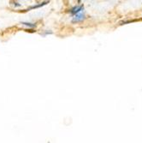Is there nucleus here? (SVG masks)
<instances>
[{
  "label": "nucleus",
  "mask_w": 142,
  "mask_h": 143,
  "mask_svg": "<svg viewBox=\"0 0 142 143\" xmlns=\"http://www.w3.org/2000/svg\"><path fill=\"white\" fill-rule=\"evenodd\" d=\"M84 5L82 4H79V5H75L73 6L72 8L69 9V14L71 15L72 16H75V15L80 13V12L84 11Z\"/></svg>",
  "instance_id": "obj_2"
},
{
  "label": "nucleus",
  "mask_w": 142,
  "mask_h": 143,
  "mask_svg": "<svg viewBox=\"0 0 142 143\" xmlns=\"http://www.w3.org/2000/svg\"><path fill=\"white\" fill-rule=\"evenodd\" d=\"M21 25L23 27H27V28H34V27H36V24L30 22H21Z\"/></svg>",
  "instance_id": "obj_3"
},
{
  "label": "nucleus",
  "mask_w": 142,
  "mask_h": 143,
  "mask_svg": "<svg viewBox=\"0 0 142 143\" xmlns=\"http://www.w3.org/2000/svg\"><path fill=\"white\" fill-rule=\"evenodd\" d=\"M53 32L52 30H45V31H43L41 33V35L42 36H46V35H49V34H52Z\"/></svg>",
  "instance_id": "obj_4"
},
{
  "label": "nucleus",
  "mask_w": 142,
  "mask_h": 143,
  "mask_svg": "<svg viewBox=\"0 0 142 143\" xmlns=\"http://www.w3.org/2000/svg\"><path fill=\"white\" fill-rule=\"evenodd\" d=\"M15 5H16V6H22V4H18V3H16H16H15Z\"/></svg>",
  "instance_id": "obj_5"
},
{
  "label": "nucleus",
  "mask_w": 142,
  "mask_h": 143,
  "mask_svg": "<svg viewBox=\"0 0 142 143\" xmlns=\"http://www.w3.org/2000/svg\"><path fill=\"white\" fill-rule=\"evenodd\" d=\"M86 19V12L85 11L80 12V13L75 15V16H72V19H71V22L72 23H79V22H83Z\"/></svg>",
  "instance_id": "obj_1"
}]
</instances>
